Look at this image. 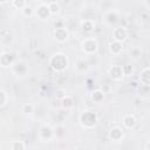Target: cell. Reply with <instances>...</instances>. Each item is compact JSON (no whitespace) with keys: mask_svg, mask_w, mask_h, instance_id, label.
Here are the masks:
<instances>
[{"mask_svg":"<svg viewBox=\"0 0 150 150\" xmlns=\"http://www.w3.org/2000/svg\"><path fill=\"white\" fill-rule=\"evenodd\" d=\"M139 81L143 86L149 87L150 86V68L149 67H144L139 74Z\"/></svg>","mask_w":150,"mask_h":150,"instance_id":"7c38bea8","label":"cell"},{"mask_svg":"<svg viewBox=\"0 0 150 150\" xmlns=\"http://www.w3.org/2000/svg\"><path fill=\"white\" fill-rule=\"evenodd\" d=\"M127 38H128V32L124 27H115L112 29V40L123 42L127 40Z\"/></svg>","mask_w":150,"mask_h":150,"instance_id":"8992f818","label":"cell"},{"mask_svg":"<svg viewBox=\"0 0 150 150\" xmlns=\"http://www.w3.org/2000/svg\"><path fill=\"white\" fill-rule=\"evenodd\" d=\"M8 102V95L5 90H1L0 89V107H4L6 105Z\"/></svg>","mask_w":150,"mask_h":150,"instance_id":"7402d4cb","label":"cell"},{"mask_svg":"<svg viewBox=\"0 0 150 150\" xmlns=\"http://www.w3.org/2000/svg\"><path fill=\"white\" fill-rule=\"evenodd\" d=\"M54 137V130L49 125H43L39 131V138L42 142H48Z\"/></svg>","mask_w":150,"mask_h":150,"instance_id":"52a82bcc","label":"cell"},{"mask_svg":"<svg viewBox=\"0 0 150 150\" xmlns=\"http://www.w3.org/2000/svg\"><path fill=\"white\" fill-rule=\"evenodd\" d=\"M21 13H22L23 16H30V15H33L34 9H33L30 6H25V7L21 9Z\"/></svg>","mask_w":150,"mask_h":150,"instance_id":"cb8c5ba5","label":"cell"},{"mask_svg":"<svg viewBox=\"0 0 150 150\" xmlns=\"http://www.w3.org/2000/svg\"><path fill=\"white\" fill-rule=\"evenodd\" d=\"M68 64H69L68 57L63 53H56L49 59V66L55 71H63L64 69H67Z\"/></svg>","mask_w":150,"mask_h":150,"instance_id":"6da1fadb","label":"cell"},{"mask_svg":"<svg viewBox=\"0 0 150 150\" xmlns=\"http://www.w3.org/2000/svg\"><path fill=\"white\" fill-rule=\"evenodd\" d=\"M54 38L57 42H64L69 38V32L64 27H55L54 29Z\"/></svg>","mask_w":150,"mask_h":150,"instance_id":"ba28073f","label":"cell"},{"mask_svg":"<svg viewBox=\"0 0 150 150\" xmlns=\"http://www.w3.org/2000/svg\"><path fill=\"white\" fill-rule=\"evenodd\" d=\"M81 28L84 32H91L95 28V22L91 19H84L81 21Z\"/></svg>","mask_w":150,"mask_h":150,"instance_id":"2e32d148","label":"cell"},{"mask_svg":"<svg viewBox=\"0 0 150 150\" xmlns=\"http://www.w3.org/2000/svg\"><path fill=\"white\" fill-rule=\"evenodd\" d=\"M61 105L64 110H70L73 107H74V101H73V97L70 95H64L62 98H61Z\"/></svg>","mask_w":150,"mask_h":150,"instance_id":"9a60e30c","label":"cell"},{"mask_svg":"<svg viewBox=\"0 0 150 150\" xmlns=\"http://www.w3.org/2000/svg\"><path fill=\"white\" fill-rule=\"evenodd\" d=\"M137 121H136V117L131 114H127L123 116V125L127 128V129H132L135 128Z\"/></svg>","mask_w":150,"mask_h":150,"instance_id":"5bb4252c","label":"cell"},{"mask_svg":"<svg viewBox=\"0 0 150 150\" xmlns=\"http://www.w3.org/2000/svg\"><path fill=\"white\" fill-rule=\"evenodd\" d=\"M12 5H13V7H15L16 9H22L25 6H27V2H26V0H13L12 1Z\"/></svg>","mask_w":150,"mask_h":150,"instance_id":"44dd1931","label":"cell"},{"mask_svg":"<svg viewBox=\"0 0 150 150\" xmlns=\"http://www.w3.org/2000/svg\"><path fill=\"white\" fill-rule=\"evenodd\" d=\"M79 121L84 129H91L97 123V115L91 110H83L79 116Z\"/></svg>","mask_w":150,"mask_h":150,"instance_id":"7a4b0ae2","label":"cell"},{"mask_svg":"<svg viewBox=\"0 0 150 150\" xmlns=\"http://www.w3.org/2000/svg\"><path fill=\"white\" fill-rule=\"evenodd\" d=\"M108 74H109V76H110L114 81H120V80H122V79H123V76H124V74H123V69H122V66H118V64L112 66L111 68H109Z\"/></svg>","mask_w":150,"mask_h":150,"instance_id":"9c48e42d","label":"cell"},{"mask_svg":"<svg viewBox=\"0 0 150 150\" xmlns=\"http://www.w3.org/2000/svg\"><path fill=\"white\" fill-rule=\"evenodd\" d=\"M109 50L112 55H120L123 50V45L122 42H118V41H115L112 40L110 43H109Z\"/></svg>","mask_w":150,"mask_h":150,"instance_id":"4fadbf2b","label":"cell"},{"mask_svg":"<svg viewBox=\"0 0 150 150\" xmlns=\"http://www.w3.org/2000/svg\"><path fill=\"white\" fill-rule=\"evenodd\" d=\"M81 47H82V50H83L86 54L90 55V54H94V53L97 50L98 45H97V41H96L94 38L89 36V38H86V39L82 41Z\"/></svg>","mask_w":150,"mask_h":150,"instance_id":"3957f363","label":"cell"},{"mask_svg":"<svg viewBox=\"0 0 150 150\" xmlns=\"http://www.w3.org/2000/svg\"><path fill=\"white\" fill-rule=\"evenodd\" d=\"M21 110H22V112H25V114H32L33 110H34V105H33L32 103H25V104H22Z\"/></svg>","mask_w":150,"mask_h":150,"instance_id":"603a6c76","label":"cell"},{"mask_svg":"<svg viewBox=\"0 0 150 150\" xmlns=\"http://www.w3.org/2000/svg\"><path fill=\"white\" fill-rule=\"evenodd\" d=\"M129 55L130 57H132L134 60H137L139 59V56L142 55V49L139 47H131L130 50H129Z\"/></svg>","mask_w":150,"mask_h":150,"instance_id":"ffe728a7","label":"cell"},{"mask_svg":"<svg viewBox=\"0 0 150 150\" xmlns=\"http://www.w3.org/2000/svg\"><path fill=\"white\" fill-rule=\"evenodd\" d=\"M9 149L12 150H23L26 149V144L23 141H13L9 144Z\"/></svg>","mask_w":150,"mask_h":150,"instance_id":"ac0fdd59","label":"cell"},{"mask_svg":"<svg viewBox=\"0 0 150 150\" xmlns=\"http://www.w3.org/2000/svg\"><path fill=\"white\" fill-rule=\"evenodd\" d=\"M8 0H0V5H4V4H6Z\"/></svg>","mask_w":150,"mask_h":150,"instance_id":"4316f807","label":"cell"},{"mask_svg":"<svg viewBox=\"0 0 150 150\" xmlns=\"http://www.w3.org/2000/svg\"><path fill=\"white\" fill-rule=\"evenodd\" d=\"M144 5H145L146 9H149V0H144Z\"/></svg>","mask_w":150,"mask_h":150,"instance_id":"484cf974","label":"cell"},{"mask_svg":"<svg viewBox=\"0 0 150 150\" xmlns=\"http://www.w3.org/2000/svg\"><path fill=\"white\" fill-rule=\"evenodd\" d=\"M123 136H124L123 129H121L120 127H114L109 131V138L112 142H121L123 139Z\"/></svg>","mask_w":150,"mask_h":150,"instance_id":"30bf717a","label":"cell"},{"mask_svg":"<svg viewBox=\"0 0 150 150\" xmlns=\"http://www.w3.org/2000/svg\"><path fill=\"white\" fill-rule=\"evenodd\" d=\"M14 57L11 53H2L0 55V66L4 67V68H7V67H12V64L14 63Z\"/></svg>","mask_w":150,"mask_h":150,"instance_id":"8fae6325","label":"cell"},{"mask_svg":"<svg viewBox=\"0 0 150 150\" xmlns=\"http://www.w3.org/2000/svg\"><path fill=\"white\" fill-rule=\"evenodd\" d=\"M104 98V93L101 90V89H97L95 91H93L91 94V100L95 102V103H101Z\"/></svg>","mask_w":150,"mask_h":150,"instance_id":"e0dca14e","label":"cell"},{"mask_svg":"<svg viewBox=\"0 0 150 150\" xmlns=\"http://www.w3.org/2000/svg\"><path fill=\"white\" fill-rule=\"evenodd\" d=\"M12 70L16 76H25L27 74V64L23 61H15L12 64Z\"/></svg>","mask_w":150,"mask_h":150,"instance_id":"5b68a950","label":"cell"},{"mask_svg":"<svg viewBox=\"0 0 150 150\" xmlns=\"http://www.w3.org/2000/svg\"><path fill=\"white\" fill-rule=\"evenodd\" d=\"M122 69H123V74H124V76H130V75L132 74V71H134V69H132V67H131L130 64L122 66Z\"/></svg>","mask_w":150,"mask_h":150,"instance_id":"d4e9b609","label":"cell"},{"mask_svg":"<svg viewBox=\"0 0 150 150\" xmlns=\"http://www.w3.org/2000/svg\"><path fill=\"white\" fill-rule=\"evenodd\" d=\"M48 7H49V12H50V15H56L60 13V5L56 2V1H52L48 4Z\"/></svg>","mask_w":150,"mask_h":150,"instance_id":"d6986e66","label":"cell"},{"mask_svg":"<svg viewBox=\"0 0 150 150\" xmlns=\"http://www.w3.org/2000/svg\"><path fill=\"white\" fill-rule=\"evenodd\" d=\"M35 15L40 19V20H47L50 16V12H49V7L48 4H40L36 9H35Z\"/></svg>","mask_w":150,"mask_h":150,"instance_id":"277c9868","label":"cell"}]
</instances>
